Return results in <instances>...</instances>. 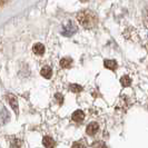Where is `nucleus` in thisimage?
<instances>
[{
    "mask_svg": "<svg viewBox=\"0 0 148 148\" xmlns=\"http://www.w3.org/2000/svg\"><path fill=\"white\" fill-rule=\"evenodd\" d=\"M42 144L46 148H53L55 147V140L50 136H46L42 138Z\"/></svg>",
    "mask_w": 148,
    "mask_h": 148,
    "instance_id": "0eeeda50",
    "label": "nucleus"
},
{
    "mask_svg": "<svg viewBox=\"0 0 148 148\" xmlns=\"http://www.w3.org/2000/svg\"><path fill=\"white\" fill-rule=\"evenodd\" d=\"M94 147L95 148H107L106 144L103 143V141H98V143H95L94 144Z\"/></svg>",
    "mask_w": 148,
    "mask_h": 148,
    "instance_id": "ddd939ff",
    "label": "nucleus"
},
{
    "mask_svg": "<svg viewBox=\"0 0 148 148\" xmlns=\"http://www.w3.org/2000/svg\"><path fill=\"white\" fill-rule=\"evenodd\" d=\"M76 31H77V25H76L74 21L69 20V21H67L66 23L64 25V28H62L61 34H62L64 36H66V37H70V36H73L74 34H76Z\"/></svg>",
    "mask_w": 148,
    "mask_h": 148,
    "instance_id": "f03ea898",
    "label": "nucleus"
},
{
    "mask_svg": "<svg viewBox=\"0 0 148 148\" xmlns=\"http://www.w3.org/2000/svg\"><path fill=\"white\" fill-rule=\"evenodd\" d=\"M7 1H8V0H0V7H2V6H3V5L7 2Z\"/></svg>",
    "mask_w": 148,
    "mask_h": 148,
    "instance_id": "dca6fc26",
    "label": "nucleus"
},
{
    "mask_svg": "<svg viewBox=\"0 0 148 148\" xmlns=\"http://www.w3.org/2000/svg\"><path fill=\"white\" fill-rule=\"evenodd\" d=\"M77 20L82 27L86 29H91L97 25V16L90 10H82L77 15Z\"/></svg>",
    "mask_w": 148,
    "mask_h": 148,
    "instance_id": "f257e3e1",
    "label": "nucleus"
},
{
    "mask_svg": "<svg viewBox=\"0 0 148 148\" xmlns=\"http://www.w3.org/2000/svg\"><path fill=\"white\" fill-rule=\"evenodd\" d=\"M82 2H86V1H88V0H80Z\"/></svg>",
    "mask_w": 148,
    "mask_h": 148,
    "instance_id": "f3484780",
    "label": "nucleus"
},
{
    "mask_svg": "<svg viewBox=\"0 0 148 148\" xmlns=\"http://www.w3.org/2000/svg\"><path fill=\"white\" fill-rule=\"evenodd\" d=\"M120 84H121V86H123V87H128V86H130V84H132V79H130V77H129L128 75L123 76V77H121V79H120Z\"/></svg>",
    "mask_w": 148,
    "mask_h": 148,
    "instance_id": "9b49d317",
    "label": "nucleus"
},
{
    "mask_svg": "<svg viewBox=\"0 0 148 148\" xmlns=\"http://www.w3.org/2000/svg\"><path fill=\"white\" fill-rule=\"evenodd\" d=\"M99 129V126L97 123H90L88 126H87V129H86V133L88 134L89 136H94L96 135V133Z\"/></svg>",
    "mask_w": 148,
    "mask_h": 148,
    "instance_id": "7ed1b4c3",
    "label": "nucleus"
},
{
    "mask_svg": "<svg viewBox=\"0 0 148 148\" xmlns=\"http://www.w3.org/2000/svg\"><path fill=\"white\" fill-rule=\"evenodd\" d=\"M71 118H73V120L74 121H76V123H82V120L85 119V114H84V111L82 110H76L73 114V116H71Z\"/></svg>",
    "mask_w": 148,
    "mask_h": 148,
    "instance_id": "20e7f679",
    "label": "nucleus"
},
{
    "mask_svg": "<svg viewBox=\"0 0 148 148\" xmlns=\"http://www.w3.org/2000/svg\"><path fill=\"white\" fill-rule=\"evenodd\" d=\"M56 99L58 100V103H59L60 105L62 104V101H64V96L62 95H60V94H56Z\"/></svg>",
    "mask_w": 148,
    "mask_h": 148,
    "instance_id": "2eb2a0df",
    "label": "nucleus"
},
{
    "mask_svg": "<svg viewBox=\"0 0 148 148\" xmlns=\"http://www.w3.org/2000/svg\"><path fill=\"white\" fill-rule=\"evenodd\" d=\"M7 98H8V100H9L10 106L12 107L14 111L17 114V112H18V100H17V98H16L14 95H8Z\"/></svg>",
    "mask_w": 148,
    "mask_h": 148,
    "instance_id": "39448f33",
    "label": "nucleus"
},
{
    "mask_svg": "<svg viewBox=\"0 0 148 148\" xmlns=\"http://www.w3.org/2000/svg\"><path fill=\"white\" fill-rule=\"evenodd\" d=\"M32 50H34V52L36 53V55H38V56H41V55H44L45 52V47L42 44H36L35 46H34V48H32Z\"/></svg>",
    "mask_w": 148,
    "mask_h": 148,
    "instance_id": "1a4fd4ad",
    "label": "nucleus"
},
{
    "mask_svg": "<svg viewBox=\"0 0 148 148\" xmlns=\"http://www.w3.org/2000/svg\"><path fill=\"white\" fill-rule=\"evenodd\" d=\"M40 74L42 77H45L46 79H49V78H51L52 76V70L51 68L49 66H44L41 68V70H40Z\"/></svg>",
    "mask_w": 148,
    "mask_h": 148,
    "instance_id": "423d86ee",
    "label": "nucleus"
},
{
    "mask_svg": "<svg viewBox=\"0 0 148 148\" xmlns=\"http://www.w3.org/2000/svg\"><path fill=\"white\" fill-rule=\"evenodd\" d=\"M71 148H85V145L82 144V143H77V141H76V143L73 144Z\"/></svg>",
    "mask_w": 148,
    "mask_h": 148,
    "instance_id": "4468645a",
    "label": "nucleus"
},
{
    "mask_svg": "<svg viewBox=\"0 0 148 148\" xmlns=\"http://www.w3.org/2000/svg\"><path fill=\"white\" fill-rule=\"evenodd\" d=\"M104 66L107 68V69H110V70H116L117 69V67H118V65H117V62L115 61V60H105L104 61Z\"/></svg>",
    "mask_w": 148,
    "mask_h": 148,
    "instance_id": "6e6552de",
    "label": "nucleus"
},
{
    "mask_svg": "<svg viewBox=\"0 0 148 148\" xmlns=\"http://www.w3.org/2000/svg\"><path fill=\"white\" fill-rule=\"evenodd\" d=\"M71 64H73V59L71 58H68V57H65L60 60V66L62 68H70L71 67Z\"/></svg>",
    "mask_w": 148,
    "mask_h": 148,
    "instance_id": "9d476101",
    "label": "nucleus"
},
{
    "mask_svg": "<svg viewBox=\"0 0 148 148\" xmlns=\"http://www.w3.org/2000/svg\"><path fill=\"white\" fill-rule=\"evenodd\" d=\"M69 89L75 92V94H77V92H80L82 90V86H79L78 84H71V85H69Z\"/></svg>",
    "mask_w": 148,
    "mask_h": 148,
    "instance_id": "f8f14e48",
    "label": "nucleus"
}]
</instances>
